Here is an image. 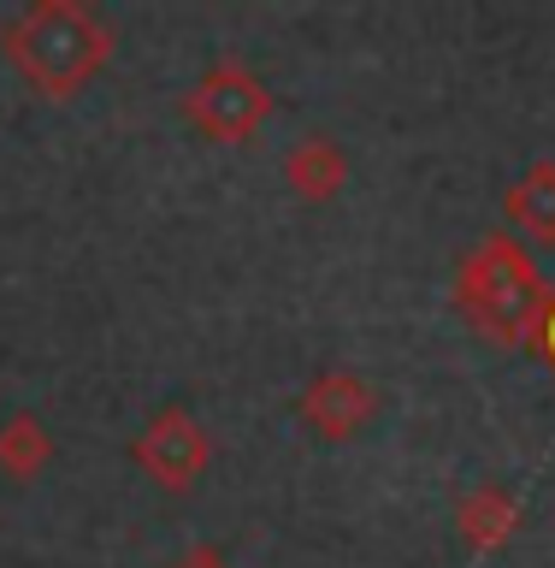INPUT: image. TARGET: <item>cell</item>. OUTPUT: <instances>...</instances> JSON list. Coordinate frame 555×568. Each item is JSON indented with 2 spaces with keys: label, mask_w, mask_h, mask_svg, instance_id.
<instances>
[{
  "label": "cell",
  "mask_w": 555,
  "mask_h": 568,
  "mask_svg": "<svg viewBox=\"0 0 555 568\" xmlns=\"http://www.w3.org/2000/svg\"><path fill=\"white\" fill-rule=\"evenodd\" d=\"M0 42H7V60L24 71V83L42 89L48 101H71L113 53L106 24L78 0H35L12 18Z\"/></svg>",
  "instance_id": "obj_1"
},
{
  "label": "cell",
  "mask_w": 555,
  "mask_h": 568,
  "mask_svg": "<svg viewBox=\"0 0 555 568\" xmlns=\"http://www.w3.org/2000/svg\"><path fill=\"white\" fill-rule=\"evenodd\" d=\"M461 314L473 320L479 332H491L496 344H514V337H532L544 326V278L532 255L514 237H485L461 266Z\"/></svg>",
  "instance_id": "obj_2"
},
{
  "label": "cell",
  "mask_w": 555,
  "mask_h": 568,
  "mask_svg": "<svg viewBox=\"0 0 555 568\" xmlns=\"http://www.w3.org/2000/svg\"><path fill=\"white\" fill-rule=\"evenodd\" d=\"M266 106H273V95H266L260 78H248L243 65H213L207 78L184 95V113L219 142H248L260 131Z\"/></svg>",
  "instance_id": "obj_3"
},
{
  "label": "cell",
  "mask_w": 555,
  "mask_h": 568,
  "mask_svg": "<svg viewBox=\"0 0 555 568\" xmlns=\"http://www.w3.org/2000/svg\"><path fill=\"white\" fill-rule=\"evenodd\" d=\"M142 468H148L166 491H184L202 479L207 468V433L195 426V415H184V408H160V415L142 426L136 450H131Z\"/></svg>",
  "instance_id": "obj_4"
},
{
  "label": "cell",
  "mask_w": 555,
  "mask_h": 568,
  "mask_svg": "<svg viewBox=\"0 0 555 568\" xmlns=\"http://www.w3.org/2000/svg\"><path fill=\"white\" fill-rule=\"evenodd\" d=\"M372 408H379L372 385L361 379V373H349V367L319 373V379L308 385V397H301V415H308V426L319 438H354L372 420Z\"/></svg>",
  "instance_id": "obj_5"
},
{
  "label": "cell",
  "mask_w": 555,
  "mask_h": 568,
  "mask_svg": "<svg viewBox=\"0 0 555 568\" xmlns=\"http://www.w3.org/2000/svg\"><path fill=\"white\" fill-rule=\"evenodd\" d=\"M455 521H461V539H467L473 550H496L514 532V521H521V509H514V497L508 491H496V486H479L461 497V509H455Z\"/></svg>",
  "instance_id": "obj_6"
},
{
  "label": "cell",
  "mask_w": 555,
  "mask_h": 568,
  "mask_svg": "<svg viewBox=\"0 0 555 568\" xmlns=\"http://www.w3.org/2000/svg\"><path fill=\"white\" fill-rule=\"evenodd\" d=\"M503 207H508V220L521 225L532 243H555V166L549 160H538V166L508 190Z\"/></svg>",
  "instance_id": "obj_7"
},
{
  "label": "cell",
  "mask_w": 555,
  "mask_h": 568,
  "mask_svg": "<svg viewBox=\"0 0 555 568\" xmlns=\"http://www.w3.org/2000/svg\"><path fill=\"white\" fill-rule=\"evenodd\" d=\"M284 178H290V190H301L308 202H319V195H337V190H343L349 160H343V149H337V142L308 136L290 160H284Z\"/></svg>",
  "instance_id": "obj_8"
},
{
  "label": "cell",
  "mask_w": 555,
  "mask_h": 568,
  "mask_svg": "<svg viewBox=\"0 0 555 568\" xmlns=\"http://www.w3.org/2000/svg\"><path fill=\"white\" fill-rule=\"evenodd\" d=\"M42 462H48L42 420H35V415H12L7 426H0V468H7L12 479H30V474H42Z\"/></svg>",
  "instance_id": "obj_9"
},
{
  "label": "cell",
  "mask_w": 555,
  "mask_h": 568,
  "mask_svg": "<svg viewBox=\"0 0 555 568\" xmlns=\"http://www.w3.org/2000/svg\"><path fill=\"white\" fill-rule=\"evenodd\" d=\"M172 568H230V562H225L213 545H195V550H184V557H177Z\"/></svg>",
  "instance_id": "obj_10"
},
{
  "label": "cell",
  "mask_w": 555,
  "mask_h": 568,
  "mask_svg": "<svg viewBox=\"0 0 555 568\" xmlns=\"http://www.w3.org/2000/svg\"><path fill=\"white\" fill-rule=\"evenodd\" d=\"M538 332H544V349H549V362H555V302L544 308V326H538Z\"/></svg>",
  "instance_id": "obj_11"
}]
</instances>
